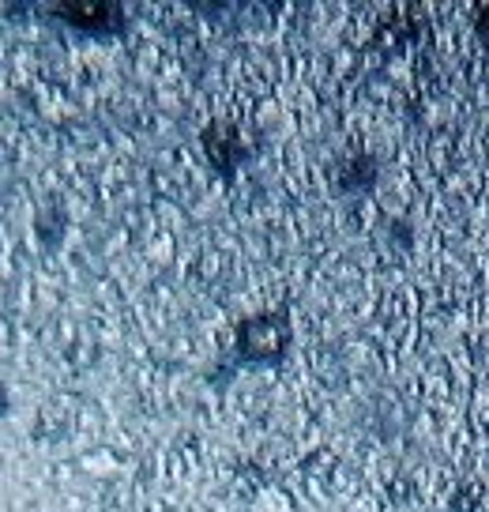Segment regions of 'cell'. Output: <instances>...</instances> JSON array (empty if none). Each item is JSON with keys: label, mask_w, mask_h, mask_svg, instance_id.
<instances>
[{"label": "cell", "mask_w": 489, "mask_h": 512, "mask_svg": "<svg viewBox=\"0 0 489 512\" xmlns=\"http://www.w3.org/2000/svg\"><path fill=\"white\" fill-rule=\"evenodd\" d=\"M290 343V320L283 313H264L237 324V354L245 362H279Z\"/></svg>", "instance_id": "6da1fadb"}, {"label": "cell", "mask_w": 489, "mask_h": 512, "mask_svg": "<svg viewBox=\"0 0 489 512\" xmlns=\"http://www.w3.org/2000/svg\"><path fill=\"white\" fill-rule=\"evenodd\" d=\"M53 12H61L72 27L91 34H106V31H121L125 27V16L117 4H106V0H95V4H53Z\"/></svg>", "instance_id": "7a4b0ae2"}, {"label": "cell", "mask_w": 489, "mask_h": 512, "mask_svg": "<svg viewBox=\"0 0 489 512\" xmlns=\"http://www.w3.org/2000/svg\"><path fill=\"white\" fill-rule=\"evenodd\" d=\"M474 34H478V42L486 46L489 53V4H478V19H474Z\"/></svg>", "instance_id": "3957f363"}]
</instances>
